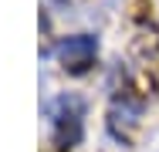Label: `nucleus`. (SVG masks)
<instances>
[{"label":"nucleus","mask_w":159,"mask_h":152,"mask_svg":"<svg viewBox=\"0 0 159 152\" xmlns=\"http://www.w3.org/2000/svg\"><path fill=\"white\" fill-rule=\"evenodd\" d=\"M98 54V41L92 34H75V37H64L61 44H58V58H61L64 68H71V71H81V68H88Z\"/></svg>","instance_id":"1"}]
</instances>
